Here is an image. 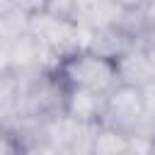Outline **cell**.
Masks as SVG:
<instances>
[{
	"label": "cell",
	"instance_id": "cell-1",
	"mask_svg": "<svg viewBox=\"0 0 155 155\" xmlns=\"http://www.w3.org/2000/svg\"><path fill=\"white\" fill-rule=\"evenodd\" d=\"M56 73L63 78L68 87H87L102 94H107L114 85H119L116 61L99 56L94 51H73L58 63Z\"/></svg>",
	"mask_w": 155,
	"mask_h": 155
},
{
	"label": "cell",
	"instance_id": "cell-2",
	"mask_svg": "<svg viewBox=\"0 0 155 155\" xmlns=\"http://www.w3.org/2000/svg\"><path fill=\"white\" fill-rule=\"evenodd\" d=\"M29 34L61 61L78 51V24L75 19L51 15L46 10L29 12Z\"/></svg>",
	"mask_w": 155,
	"mask_h": 155
},
{
	"label": "cell",
	"instance_id": "cell-3",
	"mask_svg": "<svg viewBox=\"0 0 155 155\" xmlns=\"http://www.w3.org/2000/svg\"><path fill=\"white\" fill-rule=\"evenodd\" d=\"M143 114H145V109H143L140 87L119 82L104 97V111H102V121L99 124H109L114 128L131 131Z\"/></svg>",
	"mask_w": 155,
	"mask_h": 155
},
{
	"label": "cell",
	"instance_id": "cell-4",
	"mask_svg": "<svg viewBox=\"0 0 155 155\" xmlns=\"http://www.w3.org/2000/svg\"><path fill=\"white\" fill-rule=\"evenodd\" d=\"M116 75L119 82L136 87H145L148 82H155V53L140 44H133L126 53L116 58Z\"/></svg>",
	"mask_w": 155,
	"mask_h": 155
},
{
	"label": "cell",
	"instance_id": "cell-5",
	"mask_svg": "<svg viewBox=\"0 0 155 155\" xmlns=\"http://www.w3.org/2000/svg\"><path fill=\"white\" fill-rule=\"evenodd\" d=\"M104 97L107 94L87 90V87H68L63 111L75 116V119H80V121H102Z\"/></svg>",
	"mask_w": 155,
	"mask_h": 155
},
{
	"label": "cell",
	"instance_id": "cell-6",
	"mask_svg": "<svg viewBox=\"0 0 155 155\" xmlns=\"http://www.w3.org/2000/svg\"><path fill=\"white\" fill-rule=\"evenodd\" d=\"M136 41L121 29V27H104V29H97L90 39V46L87 51H94L99 56H107L111 61H116L121 53H126Z\"/></svg>",
	"mask_w": 155,
	"mask_h": 155
},
{
	"label": "cell",
	"instance_id": "cell-7",
	"mask_svg": "<svg viewBox=\"0 0 155 155\" xmlns=\"http://www.w3.org/2000/svg\"><path fill=\"white\" fill-rule=\"evenodd\" d=\"M92 153L97 155H121L128 153V136L121 128H114L109 124H99L92 143Z\"/></svg>",
	"mask_w": 155,
	"mask_h": 155
},
{
	"label": "cell",
	"instance_id": "cell-8",
	"mask_svg": "<svg viewBox=\"0 0 155 155\" xmlns=\"http://www.w3.org/2000/svg\"><path fill=\"white\" fill-rule=\"evenodd\" d=\"M27 31H29V12L24 7L0 12V41L12 44L15 39H19Z\"/></svg>",
	"mask_w": 155,
	"mask_h": 155
},
{
	"label": "cell",
	"instance_id": "cell-9",
	"mask_svg": "<svg viewBox=\"0 0 155 155\" xmlns=\"http://www.w3.org/2000/svg\"><path fill=\"white\" fill-rule=\"evenodd\" d=\"M44 10L51 12V15H58V17H68V19H73V15H75V2H73V0H48Z\"/></svg>",
	"mask_w": 155,
	"mask_h": 155
},
{
	"label": "cell",
	"instance_id": "cell-10",
	"mask_svg": "<svg viewBox=\"0 0 155 155\" xmlns=\"http://www.w3.org/2000/svg\"><path fill=\"white\" fill-rule=\"evenodd\" d=\"M140 94H143V109L155 116V82H148L145 87H140Z\"/></svg>",
	"mask_w": 155,
	"mask_h": 155
},
{
	"label": "cell",
	"instance_id": "cell-11",
	"mask_svg": "<svg viewBox=\"0 0 155 155\" xmlns=\"http://www.w3.org/2000/svg\"><path fill=\"white\" fill-rule=\"evenodd\" d=\"M15 150H19L17 138H15L5 126H0V153H15Z\"/></svg>",
	"mask_w": 155,
	"mask_h": 155
},
{
	"label": "cell",
	"instance_id": "cell-12",
	"mask_svg": "<svg viewBox=\"0 0 155 155\" xmlns=\"http://www.w3.org/2000/svg\"><path fill=\"white\" fill-rule=\"evenodd\" d=\"M73 2H75V15H73V19H75V17H80V15H87V12H92L94 7L104 5L107 0H73Z\"/></svg>",
	"mask_w": 155,
	"mask_h": 155
},
{
	"label": "cell",
	"instance_id": "cell-13",
	"mask_svg": "<svg viewBox=\"0 0 155 155\" xmlns=\"http://www.w3.org/2000/svg\"><path fill=\"white\" fill-rule=\"evenodd\" d=\"M46 2H48V0H22V7H24L27 12H39V10L46 7Z\"/></svg>",
	"mask_w": 155,
	"mask_h": 155
},
{
	"label": "cell",
	"instance_id": "cell-14",
	"mask_svg": "<svg viewBox=\"0 0 155 155\" xmlns=\"http://www.w3.org/2000/svg\"><path fill=\"white\" fill-rule=\"evenodd\" d=\"M121 7H126V10H138V7H143L148 0H116Z\"/></svg>",
	"mask_w": 155,
	"mask_h": 155
},
{
	"label": "cell",
	"instance_id": "cell-15",
	"mask_svg": "<svg viewBox=\"0 0 155 155\" xmlns=\"http://www.w3.org/2000/svg\"><path fill=\"white\" fill-rule=\"evenodd\" d=\"M15 7H22V0H0V12H7Z\"/></svg>",
	"mask_w": 155,
	"mask_h": 155
}]
</instances>
